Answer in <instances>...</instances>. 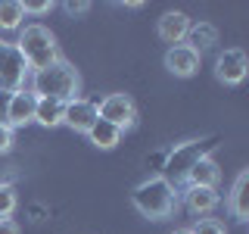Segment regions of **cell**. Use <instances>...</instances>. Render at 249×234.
<instances>
[{
	"label": "cell",
	"instance_id": "obj_1",
	"mask_svg": "<svg viewBox=\"0 0 249 234\" xmlns=\"http://www.w3.org/2000/svg\"><path fill=\"white\" fill-rule=\"evenodd\" d=\"M35 97H47V100H59V103H69V100L78 97L81 91V78H78L75 66L66 59L53 62L47 69H37L31 72V88H28Z\"/></svg>",
	"mask_w": 249,
	"mask_h": 234
},
{
	"label": "cell",
	"instance_id": "obj_2",
	"mask_svg": "<svg viewBox=\"0 0 249 234\" xmlns=\"http://www.w3.org/2000/svg\"><path fill=\"white\" fill-rule=\"evenodd\" d=\"M131 203H134V209L140 215L153 218V222H162V218H168L178 209L181 194H178V187H171L165 178L159 175V178H150V181L137 184L134 191H131Z\"/></svg>",
	"mask_w": 249,
	"mask_h": 234
},
{
	"label": "cell",
	"instance_id": "obj_3",
	"mask_svg": "<svg viewBox=\"0 0 249 234\" xmlns=\"http://www.w3.org/2000/svg\"><path fill=\"white\" fill-rule=\"evenodd\" d=\"M16 47H19V53L25 57L31 72L47 69V66H53V62L62 59L53 31L44 28V25H25V28H22V35H19V41H16Z\"/></svg>",
	"mask_w": 249,
	"mask_h": 234
},
{
	"label": "cell",
	"instance_id": "obj_4",
	"mask_svg": "<svg viewBox=\"0 0 249 234\" xmlns=\"http://www.w3.org/2000/svg\"><path fill=\"white\" fill-rule=\"evenodd\" d=\"M215 147V140H184V144H178L175 150H171L165 159H162V178L178 187L187 178V172H190L202 156H209V150Z\"/></svg>",
	"mask_w": 249,
	"mask_h": 234
},
{
	"label": "cell",
	"instance_id": "obj_5",
	"mask_svg": "<svg viewBox=\"0 0 249 234\" xmlns=\"http://www.w3.org/2000/svg\"><path fill=\"white\" fill-rule=\"evenodd\" d=\"M28 62L25 57L19 53V47L16 44H6L0 41V88L3 91H22L25 88V78H28Z\"/></svg>",
	"mask_w": 249,
	"mask_h": 234
},
{
	"label": "cell",
	"instance_id": "obj_6",
	"mask_svg": "<svg viewBox=\"0 0 249 234\" xmlns=\"http://www.w3.org/2000/svg\"><path fill=\"white\" fill-rule=\"evenodd\" d=\"M97 113H100L103 122L115 125L119 131L134 128V122H137V106H134V100H131L128 94H109V97H103L97 103Z\"/></svg>",
	"mask_w": 249,
	"mask_h": 234
},
{
	"label": "cell",
	"instance_id": "obj_7",
	"mask_svg": "<svg viewBox=\"0 0 249 234\" xmlns=\"http://www.w3.org/2000/svg\"><path fill=\"white\" fill-rule=\"evenodd\" d=\"M249 72V59H246V53L240 50V47H228V50H221L218 53V59H215V75H218V81H224V84H240L246 78Z\"/></svg>",
	"mask_w": 249,
	"mask_h": 234
},
{
	"label": "cell",
	"instance_id": "obj_8",
	"mask_svg": "<svg viewBox=\"0 0 249 234\" xmlns=\"http://www.w3.org/2000/svg\"><path fill=\"white\" fill-rule=\"evenodd\" d=\"M97 119H100V113H97V103H93V100L75 97L62 106V125H69L72 131H81V135H88L93 125H97Z\"/></svg>",
	"mask_w": 249,
	"mask_h": 234
},
{
	"label": "cell",
	"instance_id": "obj_9",
	"mask_svg": "<svg viewBox=\"0 0 249 234\" xmlns=\"http://www.w3.org/2000/svg\"><path fill=\"white\" fill-rule=\"evenodd\" d=\"M35 106H37V97L28 88L13 91L10 106H6V125H10V128H22V125L35 122Z\"/></svg>",
	"mask_w": 249,
	"mask_h": 234
},
{
	"label": "cell",
	"instance_id": "obj_10",
	"mask_svg": "<svg viewBox=\"0 0 249 234\" xmlns=\"http://www.w3.org/2000/svg\"><path fill=\"white\" fill-rule=\"evenodd\" d=\"M199 53L196 50H190L187 44H178V47H168V53H165V69L171 75H178V78H190V75H196L199 72Z\"/></svg>",
	"mask_w": 249,
	"mask_h": 234
},
{
	"label": "cell",
	"instance_id": "obj_11",
	"mask_svg": "<svg viewBox=\"0 0 249 234\" xmlns=\"http://www.w3.org/2000/svg\"><path fill=\"white\" fill-rule=\"evenodd\" d=\"M193 22H190V16L187 13H181V10H171V13H165L159 19V38L165 44H171V47H178L187 38V28H190Z\"/></svg>",
	"mask_w": 249,
	"mask_h": 234
},
{
	"label": "cell",
	"instance_id": "obj_12",
	"mask_svg": "<svg viewBox=\"0 0 249 234\" xmlns=\"http://www.w3.org/2000/svg\"><path fill=\"white\" fill-rule=\"evenodd\" d=\"M181 200H184L187 213H193V215H209V213L218 206V191H215V187H190V184H187L184 194H181Z\"/></svg>",
	"mask_w": 249,
	"mask_h": 234
},
{
	"label": "cell",
	"instance_id": "obj_13",
	"mask_svg": "<svg viewBox=\"0 0 249 234\" xmlns=\"http://www.w3.org/2000/svg\"><path fill=\"white\" fill-rule=\"evenodd\" d=\"M228 209L233 213L237 222H246L249 218V172L246 169L237 175V181H233L231 194H228Z\"/></svg>",
	"mask_w": 249,
	"mask_h": 234
},
{
	"label": "cell",
	"instance_id": "obj_14",
	"mask_svg": "<svg viewBox=\"0 0 249 234\" xmlns=\"http://www.w3.org/2000/svg\"><path fill=\"white\" fill-rule=\"evenodd\" d=\"M184 181L190 184V187H215V191H218V181H221V169H218V162L212 159V156H202L196 166L187 172Z\"/></svg>",
	"mask_w": 249,
	"mask_h": 234
},
{
	"label": "cell",
	"instance_id": "obj_15",
	"mask_svg": "<svg viewBox=\"0 0 249 234\" xmlns=\"http://www.w3.org/2000/svg\"><path fill=\"white\" fill-rule=\"evenodd\" d=\"M187 47H190V50H196L199 57L206 50H212V47L218 44V28L212 25V22H196V25H190L187 28Z\"/></svg>",
	"mask_w": 249,
	"mask_h": 234
},
{
	"label": "cell",
	"instance_id": "obj_16",
	"mask_svg": "<svg viewBox=\"0 0 249 234\" xmlns=\"http://www.w3.org/2000/svg\"><path fill=\"white\" fill-rule=\"evenodd\" d=\"M122 135H124V131H119L115 125H109V122H103V119H97V125L88 131L90 144L100 147V150H112V147H119V144H122Z\"/></svg>",
	"mask_w": 249,
	"mask_h": 234
},
{
	"label": "cell",
	"instance_id": "obj_17",
	"mask_svg": "<svg viewBox=\"0 0 249 234\" xmlns=\"http://www.w3.org/2000/svg\"><path fill=\"white\" fill-rule=\"evenodd\" d=\"M62 106L59 100H47V97H37V106H35V122L44 125V128H56L62 125Z\"/></svg>",
	"mask_w": 249,
	"mask_h": 234
},
{
	"label": "cell",
	"instance_id": "obj_18",
	"mask_svg": "<svg viewBox=\"0 0 249 234\" xmlns=\"http://www.w3.org/2000/svg\"><path fill=\"white\" fill-rule=\"evenodd\" d=\"M22 19H25V10H22L19 0H0V28L16 31L22 28Z\"/></svg>",
	"mask_w": 249,
	"mask_h": 234
},
{
	"label": "cell",
	"instance_id": "obj_19",
	"mask_svg": "<svg viewBox=\"0 0 249 234\" xmlns=\"http://www.w3.org/2000/svg\"><path fill=\"white\" fill-rule=\"evenodd\" d=\"M16 203H19L16 187L13 184H0V218H10L16 213Z\"/></svg>",
	"mask_w": 249,
	"mask_h": 234
},
{
	"label": "cell",
	"instance_id": "obj_20",
	"mask_svg": "<svg viewBox=\"0 0 249 234\" xmlns=\"http://www.w3.org/2000/svg\"><path fill=\"white\" fill-rule=\"evenodd\" d=\"M190 234H228V228H224L218 218H199L190 228Z\"/></svg>",
	"mask_w": 249,
	"mask_h": 234
},
{
	"label": "cell",
	"instance_id": "obj_21",
	"mask_svg": "<svg viewBox=\"0 0 249 234\" xmlns=\"http://www.w3.org/2000/svg\"><path fill=\"white\" fill-rule=\"evenodd\" d=\"M22 10H25V16H28V13L44 16V13L53 10V3H50V0H25V3H22Z\"/></svg>",
	"mask_w": 249,
	"mask_h": 234
},
{
	"label": "cell",
	"instance_id": "obj_22",
	"mask_svg": "<svg viewBox=\"0 0 249 234\" xmlns=\"http://www.w3.org/2000/svg\"><path fill=\"white\" fill-rule=\"evenodd\" d=\"M13 150V128L6 122H0V153H10Z\"/></svg>",
	"mask_w": 249,
	"mask_h": 234
},
{
	"label": "cell",
	"instance_id": "obj_23",
	"mask_svg": "<svg viewBox=\"0 0 249 234\" xmlns=\"http://www.w3.org/2000/svg\"><path fill=\"white\" fill-rule=\"evenodd\" d=\"M10 97H13L10 91L0 88V122H6V106H10Z\"/></svg>",
	"mask_w": 249,
	"mask_h": 234
},
{
	"label": "cell",
	"instance_id": "obj_24",
	"mask_svg": "<svg viewBox=\"0 0 249 234\" xmlns=\"http://www.w3.org/2000/svg\"><path fill=\"white\" fill-rule=\"evenodd\" d=\"M0 234H19V225L13 218H0Z\"/></svg>",
	"mask_w": 249,
	"mask_h": 234
},
{
	"label": "cell",
	"instance_id": "obj_25",
	"mask_svg": "<svg viewBox=\"0 0 249 234\" xmlns=\"http://www.w3.org/2000/svg\"><path fill=\"white\" fill-rule=\"evenodd\" d=\"M66 10L72 13V16H75V13L81 16V13H88V10H90V3H75V0H69V3H66Z\"/></svg>",
	"mask_w": 249,
	"mask_h": 234
},
{
	"label": "cell",
	"instance_id": "obj_26",
	"mask_svg": "<svg viewBox=\"0 0 249 234\" xmlns=\"http://www.w3.org/2000/svg\"><path fill=\"white\" fill-rule=\"evenodd\" d=\"M171 234H190V228H178V231H171Z\"/></svg>",
	"mask_w": 249,
	"mask_h": 234
}]
</instances>
